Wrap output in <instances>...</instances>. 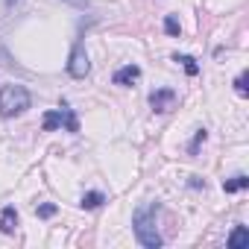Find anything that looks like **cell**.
Here are the masks:
<instances>
[{"instance_id":"obj_1","label":"cell","mask_w":249,"mask_h":249,"mask_svg":"<svg viewBox=\"0 0 249 249\" xmlns=\"http://www.w3.org/2000/svg\"><path fill=\"white\" fill-rule=\"evenodd\" d=\"M156 211H159V205L150 202V205L138 208L135 217H132L135 237H138V243L147 246V249H159V246H161V234H159V229H156Z\"/></svg>"},{"instance_id":"obj_2","label":"cell","mask_w":249,"mask_h":249,"mask_svg":"<svg viewBox=\"0 0 249 249\" xmlns=\"http://www.w3.org/2000/svg\"><path fill=\"white\" fill-rule=\"evenodd\" d=\"M30 108V91L24 85H3L0 88V114L3 117H15V114H24Z\"/></svg>"},{"instance_id":"obj_3","label":"cell","mask_w":249,"mask_h":249,"mask_svg":"<svg viewBox=\"0 0 249 249\" xmlns=\"http://www.w3.org/2000/svg\"><path fill=\"white\" fill-rule=\"evenodd\" d=\"M88 71H91V62H88L85 47H82V44H73L71 59H68V73H71L73 79H85V76H88Z\"/></svg>"},{"instance_id":"obj_4","label":"cell","mask_w":249,"mask_h":249,"mask_svg":"<svg viewBox=\"0 0 249 249\" xmlns=\"http://www.w3.org/2000/svg\"><path fill=\"white\" fill-rule=\"evenodd\" d=\"M173 103H176V91H173V88H159V91L150 94V106H153L156 111H170Z\"/></svg>"},{"instance_id":"obj_5","label":"cell","mask_w":249,"mask_h":249,"mask_svg":"<svg viewBox=\"0 0 249 249\" xmlns=\"http://www.w3.org/2000/svg\"><path fill=\"white\" fill-rule=\"evenodd\" d=\"M138 76H141V68L138 65H126V68H120L114 73V85H132Z\"/></svg>"},{"instance_id":"obj_6","label":"cell","mask_w":249,"mask_h":249,"mask_svg":"<svg viewBox=\"0 0 249 249\" xmlns=\"http://www.w3.org/2000/svg\"><path fill=\"white\" fill-rule=\"evenodd\" d=\"M15 226H18V211L12 208V205H6L3 211H0V231H15Z\"/></svg>"},{"instance_id":"obj_7","label":"cell","mask_w":249,"mask_h":249,"mask_svg":"<svg viewBox=\"0 0 249 249\" xmlns=\"http://www.w3.org/2000/svg\"><path fill=\"white\" fill-rule=\"evenodd\" d=\"M59 126H62V108H50L44 114V120H41V129L44 132H56Z\"/></svg>"},{"instance_id":"obj_8","label":"cell","mask_w":249,"mask_h":249,"mask_svg":"<svg viewBox=\"0 0 249 249\" xmlns=\"http://www.w3.org/2000/svg\"><path fill=\"white\" fill-rule=\"evenodd\" d=\"M229 246H234V249L249 246V229L246 226H234V231L229 234Z\"/></svg>"},{"instance_id":"obj_9","label":"cell","mask_w":249,"mask_h":249,"mask_svg":"<svg viewBox=\"0 0 249 249\" xmlns=\"http://www.w3.org/2000/svg\"><path fill=\"white\" fill-rule=\"evenodd\" d=\"M62 126L68 132H79V120H76L73 108H68V106H62Z\"/></svg>"},{"instance_id":"obj_10","label":"cell","mask_w":249,"mask_h":249,"mask_svg":"<svg viewBox=\"0 0 249 249\" xmlns=\"http://www.w3.org/2000/svg\"><path fill=\"white\" fill-rule=\"evenodd\" d=\"M246 185H249V179H246L243 173H237V176H231V179L223 182V191H226V194H234V191H243Z\"/></svg>"},{"instance_id":"obj_11","label":"cell","mask_w":249,"mask_h":249,"mask_svg":"<svg viewBox=\"0 0 249 249\" xmlns=\"http://www.w3.org/2000/svg\"><path fill=\"white\" fill-rule=\"evenodd\" d=\"M103 202H106V196H103V194H100V191H88V194H85V196H82V202H79V205H82V208H88V211H91V208H100V205H103Z\"/></svg>"},{"instance_id":"obj_12","label":"cell","mask_w":249,"mask_h":249,"mask_svg":"<svg viewBox=\"0 0 249 249\" xmlns=\"http://www.w3.org/2000/svg\"><path fill=\"white\" fill-rule=\"evenodd\" d=\"M173 62H182L185 65V71H188V76H196L199 73V65H196V59H191V56H173Z\"/></svg>"},{"instance_id":"obj_13","label":"cell","mask_w":249,"mask_h":249,"mask_svg":"<svg viewBox=\"0 0 249 249\" xmlns=\"http://www.w3.org/2000/svg\"><path fill=\"white\" fill-rule=\"evenodd\" d=\"M164 30H167V36H173V38H179V33H182V27H179V21H176V15H167V18H164Z\"/></svg>"},{"instance_id":"obj_14","label":"cell","mask_w":249,"mask_h":249,"mask_svg":"<svg viewBox=\"0 0 249 249\" xmlns=\"http://www.w3.org/2000/svg\"><path fill=\"white\" fill-rule=\"evenodd\" d=\"M36 214H38L41 220H47V217H53V214H56V205H53V202H44V205H38V208H36Z\"/></svg>"},{"instance_id":"obj_15","label":"cell","mask_w":249,"mask_h":249,"mask_svg":"<svg viewBox=\"0 0 249 249\" xmlns=\"http://www.w3.org/2000/svg\"><path fill=\"white\" fill-rule=\"evenodd\" d=\"M234 91H237L240 97H246V94H249V88H246V73H240V76L234 79Z\"/></svg>"},{"instance_id":"obj_16","label":"cell","mask_w":249,"mask_h":249,"mask_svg":"<svg viewBox=\"0 0 249 249\" xmlns=\"http://www.w3.org/2000/svg\"><path fill=\"white\" fill-rule=\"evenodd\" d=\"M205 138H208V132H205V129H199V132H196V138H194V144H191V153H196V147H199Z\"/></svg>"},{"instance_id":"obj_17","label":"cell","mask_w":249,"mask_h":249,"mask_svg":"<svg viewBox=\"0 0 249 249\" xmlns=\"http://www.w3.org/2000/svg\"><path fill=\"white\" fill-rule=\"evenodd\" d=\"M191 188H205V182H199V176H191Z\"/></svg>"},{"instance_id":"obj_18","label":"cell","mask_w":249,"mask_h":249,"mask_svg":"<svg viewBox=\"0 0 249 249\" xmlns=\"http://www.w3.org/2000/svg\"><path fill=\"white\" fill-rule=\"evenodd\" d=\"M71 3H76V6H88V0H71Z\"/></svg>"},{"instance_id":"obj_19","label":"cell","mask_w":249,"mask_h":249,"mask_svg":"<svg viewBox=\"0 0 249 249\" xmlns=\"http://www.w3.org/2000/svg\"><path fill=\"white\" fill-rule=\"evenodd\" d=\"M15 3H18V0H6V6H9V9H12V6H15Z\"/></svg>"}]
</instances>
